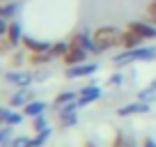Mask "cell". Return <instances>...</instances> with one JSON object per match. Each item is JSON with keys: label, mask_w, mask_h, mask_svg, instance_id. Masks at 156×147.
Wrapping results in <instances>:
<instances>
[{"label": "cell", "mask_w": 156, "mask_h": 147, "mask_svg": "<svg viewBox=\"0 0 156 147\" xmlns=\"http://www.w3.org/2000/svg\"><path fill=\"white\" fill-rule=\"evenodd\" d=\"M101 88L99 85H85L83 90H78V108H83V106H90V103H94V101H99L101 99Z\"/></svg>", "instance_id": "cell-5"}, {"label": "cell", "mask_w": 156, "mask_h": 147, "mask_svg": "<svg viewBox=\"0 0 156 147\" xmlns=\"http://www.w3.org/2000/svg\"><path fill=\"white\" fill-rule=\"evenodd\" d=\"M51 60H55L51 51H41V53H30L28 55V62L32 64V67H44V64H48Z\"/></svg>", "instance_id": "cell-19"}, {"label": "cell", "mask_w": 156, "mask_h": 147, "mask_svg": "<svg viewBox=\"0 0 156 147\" xmlns=\"http://www.w3.org/2000/svg\"><path fill=\"white\" fill-rule=\"evenodd\" d=\"M46 108H48V103L41 101V99H32L30 103H25L21 110H23L25 117H37V115H44L46 113Z\"/></svg>", "instance_id": "cell-15"}, {"label": "cell", "mask_w": 156, "mask_h": 147, "mask_svg": "<svg viewBox=\"0 0 156 147\" xmlns=\"http://www.w3.org/2000/svg\"><path fill=\"white\" fill-rule=\"evenodd\" d=\"M140 147H156V140H154V138H149V136H147V138H142Z\"/></svg>", "instance_id": "cell-29"}, {"label": "cell", "mask_w": 156, "mask_h": 147, "mask_svg": "<svg viewBox=\"0 0 156 147\" xmlns=\"http://www.w3.org/2000/svg\"><path fill=\"white\" fill-rule=\"evenodd\" d=\"M87 51L85 48H78V46H71L69 44V51L64 53V58H62V62H64V67H76V64H83V62H87Z\"/></svg>", "instance_id": "cell-7"}, {"label": "cell", "mask_w": 156, "mask_h": 147, "mask_svg": "<svg viewBox=\"0 0 156 147\" xmlns=\"http://www.w3.org/2000/svg\"><path fill=\"white\" fill-rule=\"evenodd\" d=\"M126 28L133 30L136 34H140L145 41L156 39V25L151 21H131V23H126Z\"/></svg>", "instance_id": "cell-4"}, {"label": "cell", "mask_w": 156, "mask_h": 147, "mask_svg": "<svg viewBox=\"0 0 156 147\" xmlns=\"http://www.w3.org/2000/svg\"><path fill=\"white\" fill-rule=\"evenodd\" d=\"M5 81L12 83V85H16V88H28V85L32 83V74L23 71V69H9V71L5 74Z\"/></svg>", "instance_id": "cell-8"}, {"label": "cell", "mask_w": 156, "mask_h": 147, "mask_svg": "<svg viewBox=\"0 0 156 147\" xmlns=\"http://www.w3.org/2000/svg\"><path fill=\"white\" fill-rule=\"evenodd\" d=\"M2 37H7V39L12 41L14 46H19L21 41H23V28H21V23H19V19H12L9 21V28H7V34H2Z\"/></svg>", "instance_id": "cell-16"}, {"label": "cell", "mask_w": 156, "mask_h": 147, "mask_svg": "<svg viewBox=\"0 0 156 147\" xmlns=\"http://www.w3.org/2000/svg\"><path fill=\"white\" fill-rule=\"evenodd\" d=\"M97 69L99 62H83L76 67H67V78H85V76H92Z\"/></svg>", "instance_id": "cell-10"}, {"label": "cell", "mask_w": 156, "mask_h": 147, "mask_svg": "<svg viewBox=\"0 0 156 147\" xmlns=\"http://www.w3.org/2000/svg\"><path fill=\"white\" fill-rule=\"evenodd\" d=\"M138 99H140V101H147V103L156 101V78L151 81V83H147V88H142V90H140Z\"/></svg>", "instance_id": "cell-20"}, {"label": "cell", "mask_w": 156, "mask_h": 147, "mask_svg": "<svg viewBox=\"0 0 156 147\" xmlns=\"http://www.w3.org/2000/svg\"><path fill=\"white\" fill-rule=\"evenodd\" d=\"M83 147H97V145H94V142H90V140H85V142H83Z\"/></svg>", "instance_id": "cell-30"}, {"label": "cell", "mask_w": 156, "mask_h": 147, "mask_svg": "<svg viewBox=\"0 0 156 147\" xmlns=\"http://www.w3.org/2000/svg\"><path fill=\"white\" fill-rule=\"evenodd\" d=\"M92 39L99 46V51L103 53V51H110L112 46L122 44V32L117 28H112V25H101V28H97L92 32Z\"/></svg>", "instance_id": "cell-2"}, {"label": "cell", "mask_w": 156, "mask_h": 147, "mask_svg": "<svg viewBox=\"0 0 156 147\" xmlns=\"http://www.w3.org/2000/svg\"><path fill=\"white\" fill-rule=\"evenodd\" d=\"M32 129H34V133L48 129V120H46V115H37V117H32Z\"/></svg>", "instance_id": "cell-24"}, {"label": "cell", "mask_w": 156, "mask_h": 147, "mask_svg": "<svg viewBox=\"0 0 156 147\" xmlns=\"http://www.w3.org/2000/svg\"><path fill=\"white\" fill-rule=\"evenodd\" d=\"M51 138V127L48 129H44V131H37L34 133V138H32V147H44V142Z\"/></svg>", "instance_id": "cell-22"}, {"label": "cell", "mask_w": 156, "mask_h": 147, "mask_svg": "<svg viewBox=\"0 0 156 147\" xmlns=\"http://www.w3.org/2000/svg\"><path fill=\"white\" fill-rule=\"evenodd\" d=\"M147 21H151L156 25V0H151L149 5H147Z\"/></svg>", "instance_id": "cell-26"}, {"label": "cell", "mask_w": 156, "mask_h": 147, "mask_svg": "<svg viewBox=\"0 0 156 147\" xmlns=\"http://www.w3.org/2000/svg\"><path fill=\"white\" fill-rule=\"evenodd\" d=\"M110 147H138V145H136V138L131 133L119 129V131H115V138H112Z\"/></svg>", "instance_id": "cell-18"}, {"label": "cell", "mask_w": 156, "mask_h": 147, "mask_svg": "<svg viewBox=\"0 0 156 147\" xmlns=\"http://www.w3.org/2000/svg\"><path fill=\"white\" fill-rule=\"evenodd\" d=\"M23 53H21V51H16V53H12V67H14V69H19L21 67V64H23Z\"/></svg>", "instance_id": "cell-27"}, {"label": "cell", "mask_w": 156, "mask_h": 147, "mask_svg": "<svg viewBox=\"0 0 156 147\" xmlns=\"http://www.w3.org/2000/svg\"><path fill=\"white\" fill-rule=\"evenodd\" d=\"M32 99L34 97H32V92H30L28 88H16V92L9 97V106L12 108H23L25 103H30Z\"/></svg>", "instance_id": "cell-13"}, {"label": "cell", "mask_w": 156, "mask_h": 147, "mask_svg": "<svg viewBox=\"0 0 156 147\" xmlns=\"http://www.w3.org/2000/svg\"><path fill=\"white\" fill-rule=\"evenodd\" d=\"M71 103H78V92H71V90H64L58 97L53 99V108L55 110H62V108L71 106Z\"/></svg>", "instance_id": "cell-14"}, {"label": "cell", "mask_w": 156, "mask_h": 147, "mask_svg": "<svg viewBox=\"0 0 156 147\" xmlns=\"http://www.w3.org/2000/svg\"><path fill=\"white\" fill-rule=\"evenodd\" d=\"M69 44H71V46H78V48H85L87 53H92V55H99V53H101V51H99V46L94 44L92 34H90L87 30H78V32H73L71 39H69Z\"/></svg>", "instance_id": "cell-3"}, {"label": "cell", "mask_w": 156, "mask_h": 147, "mask_svg": "<svg viewBox=\"0 0 156 147\" xmlns=\"http://www.w3.org/2000/svg\"><path fill=\"white\" fill-rule=\"evenodd\" d=\"M145 44V39H142L140 34H136L133 30H129V28H124L122 30V48L124 51H131V48H138V46H142Z\"/></svg>", "instance_id": "cell-12"}, {"label": "cell", "mask_w": 156, "mask_h": 147, "mask_svg": "<svg viewBox=\"0 0 156 147\" xmlns=\"http://www.w3.org/2000/svg\"><path fill=\"white\" fill-rule=\"evenodd\" d=\"M23 117H25V115L19 113V110H14L9 103H7L5 108H0V122L7 124V127H19V124L23 122Z\"/></svg>", "instance_id": "cell-11"}, {"label": "cell", "mask_w": 156, "mask_h": 147, "mask_svg": "<svg viewBox=\"0 0 156 147\" xmlns=\"http://www.w3.org/2000/svg\"><path fill=\"white\" fill-rule=\"evenodd\" d=\"M149 113V103L147 101H131V103H124V106L117 108V115L119 117H131V115H147Z\"/></svg>", "instance_id": "cell-6"}, {"label": "cell", "mask_w": 156, "mask_h": 147, "mask_svg": "<svg viewBox=\"0 0 156 147\" xmlns=\"http://www.w3.org/2000/svg\"><path fill=\"white\" fill-rule=\"evenodd\" d=\"M21 44H23V48H25V51H30V53H41V51H51V44H48V41L34 39V37H30V34H25Z\"/></svg>", "instance_id": "cell-17"}, {"label": "cell", "mask_w": 156, "mask_h": 147, "mask_svg": "<svg viewBox=\"0 0 156 147\" xmlns=\"http://www.w3.org/2000/svg\"><path fill=\"white\" fill-rule=\"evenodd\" d=\"M149 60H156V46H138V48L131 51H122L119 55L112 58V64L115 67H124V64L131 62H149Z\"/></svg>", "instance_id": "cell-1"}, {"label": "cell", "mask_w": 156, "mask_h": 147, "mask_svg": "<svg viewBox=\"0 0 156 147\" xmlns=\"http://www.w3.org/2000/svg\"><path fill=\"white\" fill-rule=\"evenodd\" d=\"M9 147H32V138H28V136H14V140H12Z\"/></svg>", "instance_id": "cell-25"}, {"label": "cell", "mask_w": 156, "mask_h": 147, "mask_svg": "<svg viewBox=\"0 0 156 147\" xmlns=\"http://www.w3.org/2000/svg\"><path fill=\"white\" fill-rule=\"evenodd\" d=\"M108 85H122V74H112L108 78Z\"/></svg>", "instance_id": "cell-28"}, {"label": "cell", "mask_w": 156, "mask_h": 147, "mask_svg": "<svg viewBox=\"0 0 156 147\" xmlns=\"http://www.w3.org/2000/svg\"><path fill=\"white\" fill-rule=\"evenodd\" d=\"M69 51V41H58V44L51 46V53H53V58H64V53Z\"/></svg>", "instance_id": "cell-23"}, {"label": "cell", "mask_w": 156, "mask_h": 147, "mask_svg": "<svg viewBox=\"0 0 156 147\" xmlns=\"http://www.w3.org/2000/svg\"><path fill=\"white\" fill-rule=\"evenodd\" d=\"M16 14H19V2H7V5H2V7H0V19L12 21Z\"/></svg>", "instance_id": "cell-21"}, {"label": "cell", "mask_w": 156, "mask_h": 147, "mask_svg": "<svg viewBox=\"0 0 156 147\" xmlns=\"http://www.w3.org/2000/svg\"><path fill=\"white\" fill-rule=\"evenodd\" d=\"M58 122H60V127H62V129L73 127V124L78 122V103H71V106L58 110Z\"/></svg>", "instance_id": "cell-9"}]
</instances>
